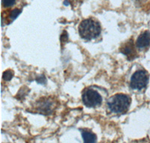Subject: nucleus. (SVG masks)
Returning a JSON list of instances; mask_svg holds the SVG:
<instances>
[{
    "mask_svg": "<svg viewBox=\"0 0 150 143\" xmlns=\"http://www.w3.org/2000/svg\"><path fill=\"white\" fill-rule=\"evenodd\" d=\"M80 36L86 40L96 39L101 33V26L98 22L92 19H86L79 26Z\"/></svg>",
    "mask_w": 150,
    "mask_h": 143,
    "instance_id": "f257e3e1",
    "label": "nucleus"
},
{
    "mask_svg": "<svg viewBox=\"0 0 150 143\" xmlns=\"http://www.w3.org/2000/svg\"><path fill=\"white\" fill-rule=\"evenodd\" d=\"M131 103V99L125 94H119L110 97L108 100V105L112 112L122 114L127 111Z\"/></svg>",
    "mask_w": 150,
    "mask_h": 143,
    "instance_id": "f03ea898",
    "label": "nucleus"
},
{
    "mask_svg": "<svg viewBox=\"0 0 150 143\" xmlns=\"http://www.w3.org/2000/svg\"><path fill=\"white\" fill-rule=\"evenodd\" d=\"M83 102L88 107H96L100 106L102 102V97L97 91L92 89H86L82 96Z\"/></svg>",
    "mask_w": 150,
    "mask_h": 143,
    "instance_id": "7ed1b4c3",
    "label": "nucleus"
},
{
    "mask_svg": "<svg viewBox=\"0 0 150 143\" xmlns=\"http://www.w3.org/2000/svg\"><path fill=\"white\" fill-rule=\"evenodd\" d=\"M148 83V76L146 72L143 70L137 71L131 76V87L135 90H142Z\"/></svg>",
    "mask_w": 150,
    "mask_h": 143,
    "instance_id": "20e7f679",
    "label": "nucleus"
},
{
    "mask_svg": "<svg viewBox=\"0 0 150 143\" xmlns=\"http://www.w3.org/2000/svg\"><path fill=\"white\" fill-rule=\"evenodd\" d=\"M137 48H144L150 44V32L148 31L143 32L139 36L136 41Z\"/></svg>",
    "mask_w": 150,
    "mask_h": 143,
    "instance_id": "39448f33",
    "label": "nucleus"
},
{
    "mask_svg": "<svg viewBox=\"0 0 150 143\" xmlns=\"http://www.w3.org/2000/svg\"><path fill=\"white\" fill-rule=\"evenodd\" d=\"M83 139V141L86 143H90V142H96L97 137L94 133H90V132L83 131L82 133Z\"/></svg>",
    "mask_w": 150,
    "mask_h": 143,
    "instance_id": "423d86ee",
    "label": "nucleus"
},
{
    "mask_svg": "<svg viewBox=\"0 0 150 143\" xmlns=\"http://www.w3.org/2000/svg\"><path fill=\"white\" fill-rule=\"evenodd\" d=\"M120 51L122 54H124L125 55H126V56H131V54H133L134 52L133 44H131V43H127L125 45H124L120 49Z\"/></svg>",
    "mask_w": 150,
    "mask_h": 143,
    "instance_id": "0eeeda50",
    "label": "nucleus"
},
{
    "mask_svg": "<svg viewBox=\"0 0 150 143\" xmlns=\"http://www.w3.org/2000/svg\"><path fill=\"white\" fill-rule=\"evenodd\" d=\"M14 76V72L12 70H6L2 75V79L5 81H10Z\"/></svg>",
    "mask_w": 150,
    "mask_h": 143,
    "instance_id": "6e6552de",
    "label": "nucleus"
},
{
    "mask_svg": "<svg viewBox=\"0 0 150 143\" xmlns=\"http://www.w3.org/2000/svg\"><path fill=\"white\" fill-rule=\"evenodd\" d=\"M16 0H2V5L4 7H11L15 4Z\"/></svg>",
    "mask_w": 150,
    "mask_h": 143,
    "instance_id": "1a4fd4ad",
    "label": "nucleus"
},
{
    "mask_svg": "<svg viewBox=\"0 0 150 143\" xmlns=\"http://www.w3.org/2000/svg\"><path fill=\"white\" fill-rule=\"evenodd\" d=\"M21 10H20V9H14V10H12V11L11 12L10 18L11 19V20H14L15 18H17V17L19 14H21Z\"/></svg>",
    "mask_w": 150,
    "mask_h": 143,
    "instance_id": "9d476101",
    "label": "nucleus"
},
{
    "mask_svg": "<svg viewBox=\"0 0 150 143\" xmlns=\"http://www.w3.org/2000/svg\"><path fill=\"white\" fill-rule=\"evenodd\" d=\"M60 39H61L62 42H66L68 41V33L65 31L62 34L61 37H60Z\"/></svg>",
    "mask_w": 150,
    "mask_h": 143,
    "instance_id": "9b49d317",
    "label": "nucleus"
},
{
    "mask_svg": "<svg viewBox=\"0 0 150 143\" xmlns=\"http://www.w3.org/2000/svg\"><path fill=\"white\" fill-rule=\"evenodd\" d=\"M36 81H37L38 83L41 84H45V82H46V79H45V78L44 76H41L40 78H38V79H36Z\"/></svg>",
    "mask_w": 150,
    "mask_h": 143,
    "instance_id": "f8f14e48",
    "label": "nucleus"
},
{
    "mask_svg": "<svg viewBox=\"0 0 150 143\" xmlns=\"http://www.w3.org/2000/svg\"><path fill=\"white\" fill-rule=\"evenodd\" d=\"M64 5H66V6L69 5V2H68V0H65V2H64Z\"/></svg>",
    "mask_w": 150,
    "mask_h": 143,
    "instance_id": "ddd939ff",
    "label": "nucleus"
}]
</instances>
